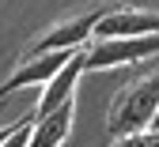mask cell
<instances>
[{"instance_id": "8992f818", "label": "cell", "mask_w": 159, "mask_h": 147, "mask_svg": "<svg viewBox=\"0 0 159 147\" xmlns=\"http://www.w3.org/2000/svg\"><path fill=\"white\" fill-rule=\"evenodd\" d=\"M84 49H87V45H84ZM84 49H76V57H72L68 64L46 83V87H42V98H38V106H34V117H49L53 110H61L65 102H72L80 76L87 72V64H84Z\"/></svg>"}, {"instance_id": "9c48e42d", "label": "cell", "mask_w": 159, "mask_h": 147, "mask_svg": "<svg viewBox=\"0 0 159 147\" xmlns=\"http://www.w3.org/2000/svg\"><path fill=\"white\" fill-rule=\"evenodd\" d=\"M11 132H15V124H4V128H0V147L8 143V136H11Z\"/></svg>"}, {"instance_id": "277c9868", "label": "cell", "mask_w": 159, "mask_h": 147, "mask_svg": "<svg viewBox=\"0 0 159 147\" xmlns=\"http://www.w3.org/2000/svg\"><path fill=\"white\" fill-rule=\"evenodd\" d=\"M148 34H159V11L125 8V4H110L106 15L95 27V41H106V38H148Z\"/></svg>"}, {"instance_id": "ba28073f", "label": "cell", "mask_w": 159, "mask_h": 147, "mask_svg": "<svg viewBox=\"0 0 159 147\" xmlns=\"http://www.w3.org/2000/svg\"><path fill=\"white\" fill-rule=\"evenodd\" d=\"M114 147H159V128H144V132H133L114 140Z\"/></svg>"}, {"instance_id": "30bf717a", "label": "cell", "mask_w": 159, "mask_h": 147, "mask_svg": "<svg viewBox=\"0 0 159 147\" xmlns=\"http://www.w3.org/2000/svg\"><path fill=\"white\" fill-rule=\"evenodd\" d=\"M152 128H159V113H155V124H152Z\"/></svg>"}, {"instance_id": "5b68a950", "label": "cell", "mask_w": 159, "mask_h": 147, "mask_svg": "<svg viewBox=\"0 0 159 147\" xmlns=\"http://www.w3.org/2000/svg\"><path fill=\"white\" fill-rule=\"evenodd\" d=\"M76 57V49H53V53H30L23 64H19L4 83H0V98H8L11 91H23V87H38V83H46L61 72L68 60Z\"/></svg>"}, {"instance_id": "3957f363", "label": "cell", "mask_w": 159, "mask_h": 147, "mask_svg": "<svg viewBox=\"0 0 159 147\" xmlns=\"http://www.w3.org/2000/svg\"><path fill=\"white\" fill-rule=\"evenodd\" d=\"M110 4L102 8H87L84 15H72V19H61V23H53L42 38L34 41V49L30 53H53V49H84L95 41V27H98V19L106 15Z\"/></svg>"}, {"instance_id": "52a82bcc", "label": "cell", "mask_w": 159, "mask_h": 147, "mask_svg": "<svg viewBox=\"0 0 159 147\" xmlns=\"http://www.w3.org/2000/svg\"><path fill=\"white\" fill-rule=\"evenodd\" d=\"M72 106L76 102H65L61 110H53L49 117H34L30 128V143L27 147H61L72 132Z\"/></svg>"}, {"instance_id": "7a4b0ae2", "label": "cell", "mask_w": 159, "mask_h": 147, "mask_svg": "<svg viewBox=\"0 0 159 147\" xmlns=\"http://www.w3.org/2000/svg\"><path fill=\"white\" fill-rule=\"evenodd\" d=\"M159 53V34L148 38H106V41H91L84 49V64L87 72H110L121 64H136Z\"/></svg>"}, {"instance_id": "6da1fadb", "label": "cell", "mask_w": 159, "mask_h": 147, "mask_svg": "<svg viewBox=\"0 0 159 147\" xmlns=\"http://www.w3.org/2000/svg\"><path fill=\"white\" fill-rule=\"evenodd\" d=\"M155 113H159V68H148L114 94L110 113H106V132L114 140L144 132L155 124Z\"/></svg>"}]
</instances>
